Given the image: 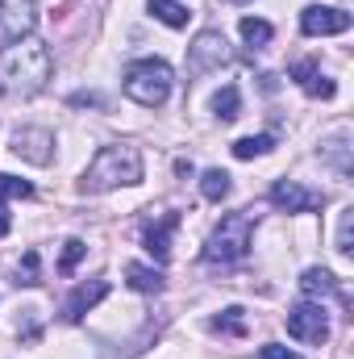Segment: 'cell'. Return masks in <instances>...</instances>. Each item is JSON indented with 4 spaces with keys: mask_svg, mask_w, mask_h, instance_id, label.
<instances>
[{
    "mask_svg": "<svg viewBox=\"0 0 354 359\" xmlns=\"http://www.w3.org/2000/svg\"><path fill=\"white\" fill-rule=\"evenodd\" d=\"M50 72H55V55L34 34L0 50V88L8 96H38L50 84Z\"/></svg>",
    "mask_w": 354,
    "mask_h": 359,
    "instance_id": "6da1fadb",
    "label": "cell"
},
{
    "mask_svg": "<svg viewBox=\"0 0 354 359\" xmlns=\"http://www.w3.org/2000/svg\"><path fill=\"white\" fill-rule=\"evenodd\" d=\"M142 184V151L129 142L100 147L88 172L80 180V192H113V188H134Z\"/></svg>",
    "mask_w": 354,
    "mask_h": 359,
    "instance_id": "7a4b0ae2",
    "label": "cell"
},
{
    "mask_svg": "<svg viewBox=\"0 0 354 359\" xmlns=\"http://www.w3.org/2000/svg\"><path fill=\"white\" fill-rule=\"evenodd\" d=\"M255 226H259V213H250V209H242V213H229V217H221V226L208 234V243H204V264H238V259H246L250 255V238H255Z\"/></svg>",
    "mask_w": 354,
    "mask_h": 359,
    "instance_id": "3957f363",
    "label": "cell"
},
{
    "mask_svg": "<svg viewBox=\"0 0 354 359\" xmlns=\"http://www.w3.org/2000/svg\"><path fill=\"white\" fill-rule=\"evenodd\" d=\"M171 67L163 59H138L125 67V96L146 104V109H159L167 96H171Z\"/></svg>",
    "mask_w": 354,
    "mask_h": 359,
    "instance_id": "277c9868",
    "label": "cell"
},
{
    "mask_svg": "<svg viewBox=\"0 0 354 359\" xmlns=\"http://www.w3.org/2000/svg\"><path fill=\"white\" fill-rule=\"evenodd\" d=\"M288 334L300 339V343L321 347V343L330 339V313H325V305H321V301H300V305H292V309H288Z\"/></svg>",
    "mask_w": 354,
    "mask_h": 359,
    "instance_id": "5b68a950",
    "label": "cell"
},
{
    "mask_svg": "<svg viewBox=\"0 0 354 359\" xmlns=\"http://www.w3.org/2000/svg\"><path fill=\"white\" fill-rule=\"evenodd\" d=\"M267 196H271V205L283 209V213H313V209L325 205V192H317V188H309V184H300V180H275Z\"/></svg>",
    "mask_w": 354,
    "mask_h": 359,
    "instance_id": "8992f818",
    "label": "cell"
},
{
    "mask_svg": "<svg viewBox=\"0 0 354 359\" xmlns=\"http://www.w3.org/2000/svg\"><path fill=\"white\" fill-rule=\"evenodd\" d=\"M38 25V0H0V42H21Z\"/></svg>",
    "mask_w": 354,
    "mask_h": 359,
    "instance_id": "52a82bcc",
    "label": "cell"
},
{
    "mask_svg": "<svg viewBox=\"0 0 354 359\" xmlns=\"http://www.w3.org/2000/svg\"><path fill=\"white\" fill-rule=\"evenodd\" d=\"M229 59V42H225V34H217V29H204V34H196V42L187 46V67L200 76V72H213V67H221Z\"/></svg>",
    "mask_w": 354,
    "mask_h": 359,
    "instance_id": "ba28073f",
    "label": "cell"
},
{
    "mask_svg": "<svg viewBox=\"0 0 354 359\" xmlns=\"http://www.w3.org/2000/svg\"><path fill=\"white\" fill-rule=\"evenodd\" d=\"M300 29L309 38H330V34H346L351 29V13L342 8H330V4H309L300 13Z\"/></svg>",
    "mask_w": 354,
    "mask_h": 359,
    "instance_id": "9c48e42d",
    "label": "cell"
},
{
    "mask_svg": "<svg viewBox=\"0 0 354 359\" xmlns=\"http://www.w3.org/2000/svg\"><path fill=\"white\" fill-rule=\"evenodd\" d=\"M176 230H179V213H176V209L146 226L142 247H146V255H150L155 264H167V259H171V234H176Z\"/></svg>",
    "mask_w": 354,
    "mask_h": 359,
    "instance_id": "30bf717a",
    "label": "cell"
},
{
    "mask_svg": "<svg viewBox=\"0 0 354 359\" xmlns=\"http://www.w3.org/2000/svg\"><path fill=\"white\" fill-rule=\"evenodd\" d=\"M108 297V280H88V284H80L67 301H63V322H84V313H92L100 301Z\"/></svg>",
    "mask_w": 354,
    "mask_h": 359,
    "instance_id": "8fae6325",
    "label": "cell"
},
{
    "mask_svg": "<svg viewBox=\"0 0 354 359\" xmlns=\"http://www.w3.org/2000/svg\"><path fill=\"white\" fill-rule=\"evenodd\" d=\"M50 130H17L13 134V155L17 159H29V163H50Z\"/></svg>",
    "mask_w": 354,
    "mask_h": 359,
    "instance_id": "7c38bea8",
    "label": "cell"
},
{
    "mask_svg": "<svg viewBox=\"0 0 354 359\" xmlns=\"http://www.w3.org/2000/svg\"><path fill=\"white\" fill-rule=\"evenodd\" d=\"M292 76H296V84L309 92V96H321V100H334V96H338V84H334L330 76H321V67H317L313 59H300V63L292 67Z\"/></svg>",
    "mask_w": 354,
    "mask_h": 359,
    "instance_id": "4fadbf2b",
    "label": "cell"
},
{
    "mask_svg": "<svg viewBox=\"0 0 354 359\" xmlns=\"http://www.w3.org/2000/svg\"><path fill=\"white\" fill-rule=\"evenodd\" d=\"M300 292L309 297V301H321V297H342V288H338V280L330 276L325 268H309L300 276ZM346 301V297H342Z\"/></svg>",
    "mask_w": 354,
    "mask_h": 359,
    "instance_id": "5bb4252c",
    "label": "cell"
},
{
    "mask_svg": "<svg viewBox=\"0 0 354 359\" xmlns=\"http://www.w3.org/2000/svg\"><path fill=\"white\" fill-rule=\"evenodd\" d=\"M125 280L138 292H163V271L146 268V264H125Z\"/></svg>",
    "mask_w": 354,
    "mask_h": 359,
    "instance_id": "9a60e30c",
    "label": "cell"
},
{
    "mask_svg": "<svg viewBox=\"0 0 354 359\" xmlns=\"http://www.w3.org/2000/svg\"><path fill=\"white\" fill-rule=\"evenodd\" d=\"M229 172H221V168H208L204 176H200V196L204 201H213V205H221L225 196H229Z\"/></svg>",
    "mask_w": 354,
    "mask_h": 359,
    "instance_id": "2e32d148",
    "label": "cell"
},
{
    "mask_svg": "<svg viewBox=\"0 0 354 359\" xmlns=\"http://www.w3.org/2000/svg\"><path fill=\"white\" fill-rule=\"evenodd\" d=\"M150 13L163 21V25H171V29H183L187 25V4H179V0H150Z\"/></svg>",
    "mask_w": 354,
    "mask_h": 359,
    "instance_id": "e0dca14e",
    "label": "cell"
},
{
    "mask_svg": "<svg viewBox=\"0 0 354 359\" xmlns=\"http://www.w3.org/2000/svg\"><path fill=\"white\" fill-rule=\"evenodd\" d=\"M213 113H217V121H234L242 113V92L234 88V84H225V88L213 96Z\"/></svg>",
    "mask_w": 354,
    "mask_h": 359,
    "instance_id": "ac0fdd59",
    "label": "cell"
},
{
    "mask_svg": "<svg viewBox=\"0 0 354 359\" xmlns=\"http://www.w3.org/2000/svg\"><path fill=\"white\" fill-rule=\"evenodd\" d=\"M267 151H275V138H271V134H250V138H238V142H234V155H238V159H259Z\"/></svg>",
    "mask_w": 354,
    "mask_h": 359,
    "instance_id": "d6986e66",
    "label": "cell"
},
{
    "mask_svg": "<svg viewBox=\"0 0 354 359\" xmlns=\"http://www.w3.org/2000/svg\"><path fill=\"white\" fill-rule=\"evenodd\" d=\"M242 38L250 42V46H267L271 38H275V29H271V21H263V17H242Z\"/></svg>",
    "mask_w": 354,
    "mask_h": 359,
    "instance_id": "ffe728a7",
    "label": "cell"
},
{
    "mask_svg": "<svg viewBox=\"0 0 354 359\" xmlns=\"http://www.w3.org/2000/svg\"><path fill=\"white\" fill-rule=\"evenodd\" d=\"M29 201L34 196V184L29 180H17V176H8V172H0V201Z\"/></svg>",
    "mask_w": 354,
    "mask_h": 359,
    "instance_id": "44dd1931",
    "label": "cell"
},
{
    "mask_svg": "<svg viewBox=\"0 0 354 359\" xmlns=\"http://www.w3.org/2000/svg\"><path fill=\"white\" fill-rule=\"evenodd\" d=\"M213 330H225V334H246V318H242V309L234 305V309L217 313V318H213Z\"/></svg>",
    "mask_w": 354,
    "mask_h": 359,
    "instance_id": "7402d4cb",
    "label": "cell"
},
{
    "mask_svg": "<svg viewBox=\"0 0 354 359\" xmlns=\"http://www.w3.org/2000/svg\"><path fill=\"white\" fill-rule=\"evenodd\" d=\"M84 251H88V247H84L80 238H67V243H63V259H59V271H63V276H71V271H76V264L84 259Z\"/></svg>",
    "mask_w": 354,
    "mask_h": 359,
    "instance_id": "603a6c76",
    "label": "cell"
},
{
    "mask_svg": "<svg viewBox=\"0 0 354 359\" xmlns=\"http://www.w3.org/2000/svg\"><path fill=\"white\" fill-rule=\"evenodd\" d=\"M17 284H38V251H25V259L17 268Z\"/></svg>",
    "mask_w": 354,
    "mask_h": 359,
    "instance_id": "cb8c5ba5",
    "label": "cell"
},
{
    "mask_svg": "<svg viewBox=\"0 0 354 359\" xmlns=\"http://www.w3.org/2000/svg\"><path fill=\"white\" fill-rule=\"evenodd\" d=\"M351 226H354V209L342 213V226H338V251L342 255H351Z\"/></svg>",
    "mask_w": 354,
    "mask_h": 359,
    "instance_id": "d4e9b609",
    "label": "cell"
},
{
    "mask_svg": "<svg viewBox=\"0 0 354 359\" xmlns=\"http://www.w3.org/2000/svg\"><path fill=\"white\" fill-rule=\"evenodd\" d=\"M255 359H300V355L288 351V347H279V343H267V347H259V355Z\"/></svg>",
    "mask_w": 354,
    "mask_h": 359,
    "instance_id": "484cf974",
    "label": "cell"
},
{
    "mask_svg": "<svg viewBox=\"0 0 354 359\" xmlns=\"http://www.w3.org/2000/svg\"><path fill=\"white\" fill-rule=\"evenodd\" d=\"M8 230H13V217H8V209H4V205H0V238H4V234H8Z\"/></svg>",
    "mask_w": 354,
    "mask_h": 359,
    "instance_id": "4316f807",
    "label": "cell"
},
{
    "mask_svg": "<svg viewBox=\"0 0 354 359\" xmlns=\"http://www.w3.org/2000/svg\"><path fill=\"white\" fill-rule=\"evenodd\" d=\"M234 4H246V0H234Z\"/></svg>",
    "mask_w": 354,
    "mask_h": 359,
    "instance_id": "83f0119b",
    "label": "cell"
}]
</instances>
